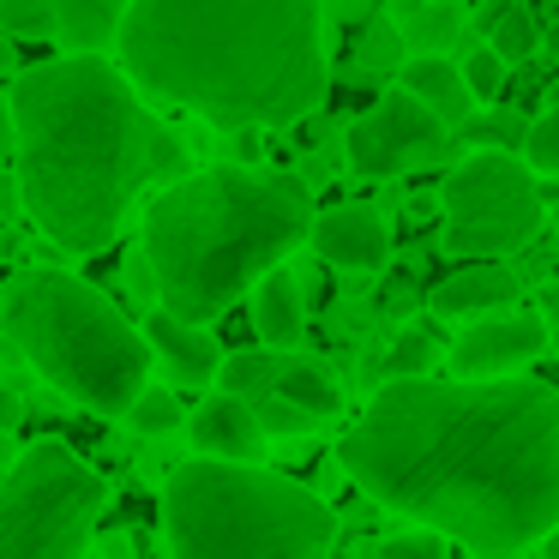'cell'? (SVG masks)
Here are the masks:
<instances>
[{"label": "cell", "instance_id": "12", "mask_svg": "<svg viewBox=\"0 0 559 559\" xmlns=\"http://www.w3.org/2000/svg\"><path fill=\"white\" fill-rule=\"evenodd\" d=\"M145 337H151V355H157V367H169L175 385H217V367H223V349L217 337H211L199 319H181L169 313V307H151L145 313Z\"/></svg>", "mask_w": 559, "mask_h": 559}, {"label": "cell", "instance_id": "25", "mask_svg": "<svg viewBox=\"0 0 559 559\" xmlns=\"http://www.w3.org/2000/svg\"><path fill=\"white\" fill-rule=\"evenodd\" d=\"M253 409H259V427H265L271 439H301V433H313V427H319V415L301 409L295 397H283V391H265Z\"/></svg>", "mask_w": 559, "mask_h": 559}, {"label": "cell", "instance_id": "10", "mask_svg": "<svg viewBox=\"0 0 559 559\" xmlns=\"http://www.w3.org/2000/svg\"><path fill=\"white\" fill-rule=\"evenodd\" d=\"M547 355V319L518 313V307H499L481 313L457 343H451V367L457 379H493V373H518V367L542 361Z\"/></svg>", "mask_w": 559, "mask_h": 559}, {"label": "cell", "instance_id": "13", "mask_svg": "<svg viewBox=\"0 0 559 559\" xmlns=\"http://www.w3.org/2000/svg\"><path fill=\"white\" fill-rule=\"evenodd\" d=\"M187 433H193V451H211V457H241L259 463L265 457V427H259V409L241 397V391H211L193 415H187Z\"/></svg>", "mask_w": 559, "mask_h": 559}, {"label": "cell", "instance_id": "36", "mask_svg": "<svg viewBox=\"0 0 559 559\" xmlns=\"http://www.w3.org/2000/svg\"><path fill=\"white\" fill-rule=\"evenodd\" d=\"M547 205H554V229H559V187H554V193H547Z\"/></svg>", "mask_w": 559, "mask_h": 559}, {"label": "cell", "instance_id": "7", "mask_svg": "<svg viewBox=\"0 0 559 559\" xmlns=\"http://www.w3.org/2000/svg\"><path fill=\"white\" fill-rule=\"evenodd\" d=\"M103 506L109 481L73 445L37 439L0 475V559H79Z\"/></svg>", "mask_w": 559, "mask_h": 559}, {"label": "cell", "instance_id": "16", "mask_svg": "<svg viewBox=\"0 0 559 559\" xmlns=\"http://www.w3.org/2000/svg\"><path fill=\"white\" fill-rule=\"evenodd\" d=\"M403 85L415 91V97L427 103V109H439L451 127H463L469 121V103H475V91H469V79H463V67L457 61H445L439 49H415L409 61H403Z\"/></svg>", "mask_w": 559, "mask_h": 559}, {"label": "cell", "instance_id": "3", "mask_svg": "<svg viewBox=\"0 0 559 559\" xmlns=\"http://www.w3.org/2000/svg\"><path fill=\"white\" fill-rule=\"evenodd\" d=\"M115 55L145 97L223 133L307 121L331 85L319 0H133Z\"/></svg>", "mask_w": 559, "mask_h": 559}, {"label": "cell", "instance_id": "5", "mask_svg": "<svg viewBox=\"0 0 559 559\" xmlns=\"http://www.w3.org/2000/svg\"><path fill=\"white\" fill-rule=\"evenodd\" d=\"M0 331L61 397L97 415H127L157 367L145 331L73 271H19L0 295Z\"/></svg>", "mask_w": 559, "mask_h": 559}, {"label": "cell", "instance_id": "18", "mask_svg": "<svg viewBox=\"0 0 559 559\" xmlns=\"http://www.w3.org/2000/svg\"><path fill=\"white\" fill-rule=\"evenodd\" d=\"M277 391H283V397H295L301 409H313L319 421H331V415L343 409V385H337V373H331L325 361H313V355H289V349H283Z\"/></svg>", "mask_w": 559, "mask_h": 559}, {"label": "cell", "instance_id": "23", "mask_svg": "<svg viewBox=\"0 0 559 559\" xmlns=\"http://www.w3.org/2000/svg\"><path fill=\"white\" fill-rule=\"evenodd\" d=\"M457 139L469 151H523L530 121H523L518 109H487V115H469V121L457 127Z\"/></svg>", "mask_w": 559, "mask_h": 559}, {"label": "cell", "instance_id": "35", "mask_svg": "<svg viewBox=\"0 0 559 559\" xmlns=\"http://www.w3.org/2000/svg\"><path fill=\"white\" fill-rule=\"evenodd\" d=\"M547 349L559 355V319H554V325H547Z\"/></svg>", "mask_w": 559, "mask_h": 559}, {"label": "cell", "instance_id": "32", "mask_svg": "<svg viewBox=\"0 0 559 559\" xmlns=\"http://www.w3.org/2000/svg\"><path fill=\"white\" fill-rule=\"evenodd\" d=\"M19 415H25V403H19L13 391H0V427H13Z\"/></svg>", "mask_w": 559, "mask_h": 559}, {"label": "cell", "instance_id": "27", "mask_svg": "<svg viewBox=\"0 0 559 559\" xmlns=\"http://www.w3.org/2000/svg\"><path fill=\"white\" fill-rule=\"evenodd\" d=\"M523 157H530L535 175H554L559 181V97L542 121H530V139H523Z\"/></svg>", "mask_w": 559, "mask_h": 559}, {"label": "cell", "instance_id": "1", "mask_svg": "<svg viewBox=\"0 0 559 559\" xmlns=\"http://www.w3.org/2000/svg\"><path fill=\"white\" fill-rule=\"evenodd\" d=\"M337 463L367 499L469 554L542 547L559 530V391L511 373L385 379Z\"/></svg>", "mask_w": 559, "mask_h": 559}, {"label": "cell", "instance_id": "6", "mask_svg": "<svg viewBox=\"0 0 559 559\" xmlns=\"http://www.w3.org/2000/svg\"><path fill=\"white\" fill-rule=\"evenodd\" d=\"M337 542V511L313 487L241 457L193 451L163 481V547L181 559L277 554L307 559Z\"/></svg>", "mask_w": 559, "mask_h": 559}, {"label": "cell", "instance_id": "29", "mask_svg": "<svg viewBox=\"0 0 559 559\" xmlns=\"http://www.w3.org/2000/svg\"><path fill=\"white\" fill-rule=\"evenodd\" d=\"M463 79H469L475 97H499V91H506V55H499L493 43L469 49V61H463Z\"/></svg>", "mask_w": 559, "mask_h": 559}, {"label": "cell", "instance_id": "34", "mask_svg": "<svg viewBox=\"0 0 559 559\" xmlns=\"http://www.w3.org/2000/svg\"><path fill=\"white\" fill-rule=\"evenodd\" d=\"M547 307H559V271L547 277Z\"/></svg>", "mask_w": 559, "mask_h": 559}, {"label": "cell", "instance_id": "20", "mask_svg": "<svg viewBox=\"0 0 559 559\" xmlns=\"http://www.w3.org/2000/svg\"><path fill=\"white\" fill-rule=\"evenodd\" d=\"M487 43L506 55V67L530 61L535 43H542V31H535V13L523 7V0H493V7H487Z\"/></svg>", "mask_w": 559, "mask_h": 559}, {"label": "cell", "instance_id": "19", "mask_svg": "<svg viewBox=\"0 0 559 559\" xmlns=\"http://www.w3.org/2000/svg\"><path fill=\"white\" fill-rule=\"evenodd\" d=\"M391 25L409 37V49H439L457 37V7L451 0H391Z\"/></svg>", "mask_w": 559, "mask_h": 559}, {"label": "cell", "instance_id": "24", "mask_svg": "<svg viewBox=\"0 0 559 559\" xmlns=\"http://www.w3.org/2000/svg\"><path fill=\"white\" fill-rule=\"evenodd\" d=\"M427 367H439V337H433L427 325H409V331H397V343L385 349V379L427 373Z\"/></svg>", "mask_w": 559, "mask_h": 559}, {"label": "cell", "instance_id": "4", "mask_svg": "<svg viewBox=\"0 0 559 559\" xmlns=\"http://www.w3.org/2000/svg\"><path fill=\"white\" fill-rule=\"evenodd\" d=\"M313 241V199L295 175L217 163L175 175L145 211V259L157 301L181 319H217L271 265Z\"/></svg>", "mask_w": 559, "mask_h": 559}, {"label": "cell", "instance_id": "14", "mask_svg": "<svg viewBox=\"0 0 559 559\" xmlns=\"http://www.w3.org/2000/svg\"><path fill=\"white\" fill-rule=\"evenodd\" d=\"M247 313H253V331H259L265 349H295L301 331H307V301H301L295 271L271 265L265 277L253 283V307H247Z\"/></svg>", "mask_w": 559, "mask_h": 559}, {"label": "cell", "instance_id": "37", "mask_svg": "<svg viewBox=\"0 0 559 559\" xmlns=\"http://www.w3.org/2000/svg\"><path fill=\"white\" fill-rule=\"evenodd\" d=\"M542 547H547V554H559V530H554V535H547V542H542Z\"/></svg>", "mask_w": 559, "mask_h": 559}, {"label": "cell", "instance_id": "28", "mask_svg": "<svg viewBox=\"0 0 559 559\" xmlns=\"http://www.w3.org/2000/svg\"><path fill=\"white\" fill-rule=\"evenodd\" d=\"M445 547H451V535L433 530V523H421V530L385 535V542H379V554H391V559H439Z\"/></svg>", "mask_w": 559, "mask_h": 559}, {"label": "cell", "instance_id": "21", "mask_svg": "<svg viewBox=\"0 0 559 559\" xmlns=\"http://www.w3.org/2000/svg\"><path fill=\"white\" fill-rule=\"evenodd\" d=\"M127 427H133L139 439H169V433H181V427H187V409H181L175 391H163V385H151V379H145V391L127 403Z\"/></svg>", "mask_w": 559, "mask_h": 559}, {"label": "cell", "instance_id": "11", "mask_svg": "<svg viewBox=\"0 0 559 559\" xmlns=\"http://www.w3.org/2000/svg\"><path fill=\"white\" fill-rule=\"evenodd\" d=\"M313 253L355 277H379L391 265V223L373 205H331L313 217Z\"/></svg>", "mask_w": 559, "mask_h": 559}, {"label": "cell", "instance_id": "26", "mask_svg": "<svg viewBox=\"0 0 559 559\" xmlns=\"http://www.w3.org/2000/svg\"><path fill=\"white\" fill-rule=\"evenodd\" d=\"M0 31L19 43L55 37V0H0Z\"/></svg>", "mask_w": 559, "mask_h": 559}, {"label": "cell", "instance_id": "2", "mask_svg": "<svg viewBox=\"0 0 559 559\" xmlns=\"http://www.w3.org/2000/svg\"><path fill=\"white\" fill-rule=\"evenodd\" d=\"M13 175L25 217L91 259L115 247L145 187L187 175V151L109 55L67 49L13 79Z\"/></svg>", "mask_w": 559, "mask_h": 559}, {"label": "cell", "instance_id": "22", "mask_svg": "<svg viewBox=\"0 0 559 559\" xmlns=\"http://www.w3.org/2000/svg\"><path fill=\"white\" fill-rule=\"evenodd\" d=\"M277 367H283V355L241 349V355H229V361L217 367V379H223V391H241L247 403H259L265 391H277Z\"/></svg>", "mask_w": 559, "mask_h": 559}, {"label": "cell", "instance_id": "30", "mask_svg": "<svg viewBox=\"0 0 559 559\" xmlns=\"http://www.w3.org/2000/svg\"><path fill=\"white\" fill-rule=\"evenodd\" d=\"M13 163V103H7V91H0V169Z\"/></svg>", "mask_w": 559, "mask_h": 559}, {"label": "cell", "instance_id": "33", "mask_svg": "<svg viewBox=\"0 0 559 559\" xmlns=\"http://www.w3.org/2000/svg\"><path fill=\"white\" fill-rule=\"evenodd\" d=\"M7 433H13V427H0V475H7V463L19 457V451H13V439H7Z\"/></svg>", "mask_w": 559, "mask_h": 559}, {"label": "cell", "instance_id": "8", "mask_svg": "<svg viewBox=\"0 0 559 559\" xmlns=\"http://www.w3.org/2000/svg\"><path fill=\"white\" fill-rule=\"evenodd\" d=\"M439 211H445L439 247L451 259H506L542 235L547 193L535 181L530 157H518V151H469L439 181Z\"/></svg>", "mask_w": 559, "mask_h": 559}, {"label": "cell", "instance_id": "31", "mask_svg": "<svg viewBox=\"0 0 559 559\" xmlns=\"http://www.w3.org/2000/svg\"><path fill=\"white\" fill-rule=\"evenodd\" d=\"M409 307H415V289H409V283H391V289H385V313H409Z\"/></svg>", "mask_w": 559, "mask_h": 559}, {"label": "cell", "instance_id": "15", "mask_svg": "<svg viewBox=\"0 0 559 559\" xmlns=\"http://www.w3.org/2000/svg\"><path fill=\"white\" fill-rule=\"evenodd\" d=\"M511 301H518V277L511 271H451V277H439L427 289L433 319H481Z\"/></svg>", "mask_w": 559, "mask_h": 559}, {"label": "cell", "instance_id": "17", "mask_svg": "<svg viewBox=\"0 0 559 559\" xmlns=\"http://www.w3.org/2000/svg\"><path fill=\"white\" fill-rule=\"evenodd\" d=\"M133 0H55V37L67 49L85 55H109L115 37H121V19Z\"/></svg>", "mask_w": 559, "mask_h": 559}, {"label": "cell", "instance_id": "9", "mask_svg": "<svg viewBox=\"0 0 559 559\" xmlns=\"http://www.w3.org/2000/svg\"><path fill=\"white\" fill-rule=\"evenodd\" d=\"M445 133H451L445 115L427 109L409 85H397V91H385L367 115L349 121L343 157H349V169L361 175V181H397L409 163L433 157V151L445 145Z\"/></svg>", "mask_w": 559, "mask_h": 559}]
</instances>
